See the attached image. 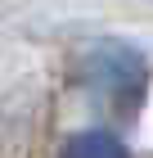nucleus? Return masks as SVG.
<instances>
[{"label":"nucleus","instance_id":"nucleus-1","mask_svg":"<svg viewBox=\"0 0 153 158\" xmlns=\"http://www.w3.org/2000/svg\"><path fill=\"white\" fill-rule=\"evenodd\" d=\"M86 77H90V86H95L104 99H113L122 113H131L135 104H140L144 81H149L144 59L135 54V50H126V45H113V41L90 50V59H86Z\"/></svg>","mask_w":153,"mask_h":158},{"label":"nucleus","instance_id":"nucleus-2","mask_svg":"<svg viewBox=\"0 0 153 158\" xmlns=\"http://www.w3.org/2000/svg\"><path fill=\"white\" fill-rule=\"evenodd\" d=\"M59 158H131L126 140L104 127H86V131H72L59 145Z\"/></svg>","mask_w":153,"mask_h":158}]
</instances>
